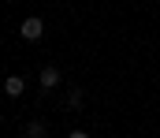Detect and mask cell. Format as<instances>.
I'll use <instances>...</instances> for the list:
<instances>
[{
    "instance_id": "1",
    "label": "cell",
    "mask_w": 160,
    "mask_h": 138,
    "mask_svg": "<svg viewBox=\"0 0 160 138\" xmlns=\"http://www.w3.org/2000/svg\"><path fill=\"white\" fill-rule=\"evenodd\" d=\"M19 38H22V41H41V38H45V23H41L38 15L22 19V26H19Z\"/></svg>"
},
{
    "instance_id": "2",
    "label": "cell",
    "mask_w": 160,
    "mask_h": 138,
    "mask_svg": "<svg viewBox=\"0 0 160 138\" xmlns=\"http://www.w3.org/2000/svg\"><path fill=\"white\" fill-rule=\"evenodd\" d=\"M41 90H56V86H60V67H52V64H48V67H41Z\"/></svg>"
},
{
    "instance_id": "3",
    "label": "cell",
    "mask_w": 160,
    "mask_h": 138,
    "mask_svg": "<svg viewBox=\"0 0 160 138\" xmlns=\"http://www.w3.org/2000/svg\"><path fill=\"white\" fill-rule=\"evenodd\" d=\"M22 90H26V82H22V75H11V79L4 82V93H8V97H19Z\"/></svg>"
},
{
    "instance_id": "4",
    "label": "cell",
    "mask_w": 160,
    "mask_h": 138,
    "mask_svg": "<svg viewBox=\"0 0 160 138\" xmlns=\"http://www.w3.org/2000/svg\"><path fill=\"white\" fill-rule=\"evenodd\" d=\"M45 135H48V127H45L41 120H30V123H26V138H45Z\"/></svg>"
},
{
    "instance_id": "5",
    "label": "cell",
    "mask_w": 160,
    "mask_h": 138,
    "mask_svg": "<svg viewBox=\"0 0 160 138\" xmlns=\"http://www.w3.org/2000/svg\"><path fill=\"white\" fill-rule=\"evenodd\" d=\"M67 108H82V93H78V90L67 93Z\"/></svg>"
},
{
    "instance_id": "6",
    "label": "cell",
    "mask_w": 160,
    "mask_h": 138,
    "mask_svg": "<svg viewBox=\"0 0 160 138\" xmlns=\"http://www.w3.org/2000/svg\"><path fill=\"white\" fill-rule=\"evenodd\" d=\"M67 138H89V135H86V131H71Z\"/></svg>"
}]
</instances>
